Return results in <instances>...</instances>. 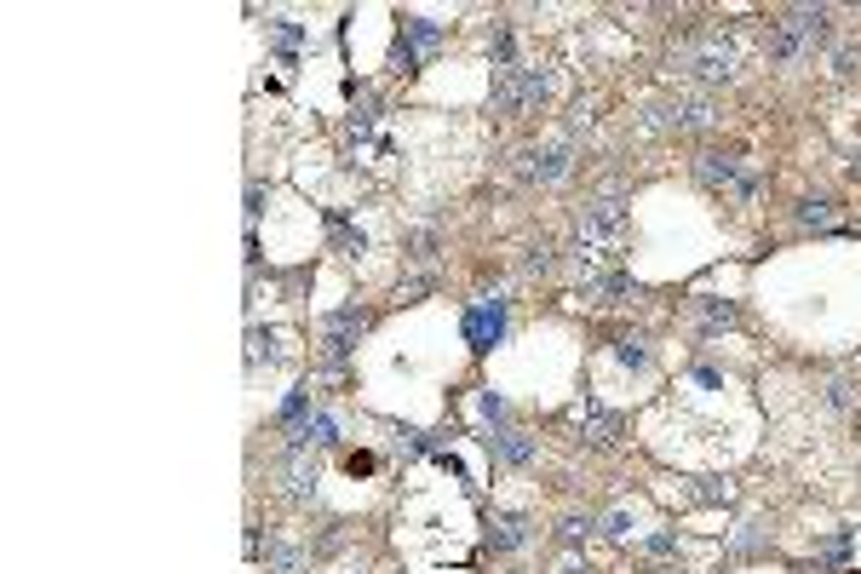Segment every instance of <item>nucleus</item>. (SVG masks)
<instances>
[{
  "instance_id": "13",
  "label": "nucleus",
  "mask_w": 861,
  "mask_h": 574,
  "mask_svg": "<svg viewBox=\"0 0 861 574\" xmlns=\"http://www.w3.org/2000/svg\"><path fill=\"white\" fill-rule=\"evenodd\" d=\"M494 448H500V454L512 460V465H523L528 454H535V448H528V437H523V431H500V437H494Z\"/></svg>"
},
{
  "instance_id": "8",
  "label": "nucleus",
  "mask_w": 861,
  "mask_h": 574,
  "mask_svg": "<svg viewBox=\"0 0 861 574\" xmlns=\"http://www.w3.org/2000/svg\"><path fill=\"white\" fill-rule=\"evenodd\" d=\"M500 334H505V305H500V299H483V305L466 311V339L471 345H483V351H489Z\"/></svg>"
},
{
  "instance_id": "5",
  "label": "nucleus",
  "mask_w": 861,
  "mask_h": 574,
  "mask_svg": "<svg viewBox=\"0 0 861 574\" xmlns=\"http://www.w3.org/2000/svg\"><path fill=\"white\" fill-rule=\"evenodd\" d=\"M701 179L713 184L718 195H729V202H752V195H758L752 172H747L736 156H701Z\"/></svg>"
},
{
  "instance_id": "1",
  "label": "nucleus",
  "mask_w": 861,
  "mask_h": 574,
  "mask_svg": "<svg viewBox=\"0 0 861 574\" xmlns=\"http://www.w3.org/2000/svg\"><path fill=\"white\" fill-rule=\"evenodd\" d=\"M832 41V18L816 12V7H798V12H781L770 23V35H764V53L775 69H798L821 53V46Z\"/></svg>"
},
{
  "instance_id": "16",
  "label": "nucleus",
  "mask_w": 861,
  "mask_h": 574,
  "mask_svg": "<svg viewBox=\"0 0 861 574\" xmlns=\"http://www.w3.org/2000/svg\"><path fill=\"white\" fill-rule=\"evenodd\" d=\"M701 316L713 322V328H729V322H736V311H729V305H701Z\"/></svg>"
},
{
  "instance_id": "10",
  "label": "nucleus",
  "mask_w": 861,
  "mask_h": 574,
  "mask_svg": "<svg viewBox=\"0 0 861 574\" xmlns=\"http://www.w3.org/2000/svg\"><path fill=\"white\" fill-rule=\"evenodd\" d=\"M586 293L597 299V305H620V299L631 293V277H626V270H610V277H597V282H586Z\"/></svg>"
},
{
  "instance_id": "17",
  "label": "nucleus",
  "mask_w": 861,
  "mask_h": 574,
  "mask_svg": "<svg viewBox=\"0 0 861 574\" xmlns=\"http://www.w3.org/2000/svg\"><path fill=\"white\" fill-rule=\"evenodd\" d=\"M276 574H299V552H288V545H276Z\"/></svg>"
},
{
  "instance_id": "3",
  "label": "nucleus",
  "mask_w": 861,
  "mask_h": 574,
  "mask_svg": "<svg viewBox=\"0 0 861 574\" xmlns=\"http://www.w3.org/2000/svg\"><path fill=\"white\" fill-rule=\"evenodd\" d=\"M678 69L695 75V81H736L741 75V41L724 35V30H706V35L678 46Z\"/></svg>"
},
{
  "instance_id": "14",
  "label": "nucleus",
  "mask_w": 861,
  "mask_h": 574,
  "mask_svg": "<svg viewBox=\"0 0 861 574\" xmlns=\"http://www.w3.org/2000/svg\"><path fill=\"white\" fill-rule=\"evenodd\" d=\"M798 218L809 224V230H827V224H832V202H804Z\"/></svg>"
},
{
  "instance_id": "18",
  "label": "nucleus",
  "mask_w": 861,
  "mask_h": 574,
  "mask_svg": "<svg viewBox=\"0 0 861 574\" xmlns=\"http://www.w3.org/2000/svg\"><path fill=\"white\" fill-rule=\"evenodd\" d=\"M631 522H638V511H626V506H620V511L610 517V534H631Z\"/></svg>"
},
{
  "instance_id": "20",
  "label": "nucleus",
  "mask_w": 861,
  "mask_h": 574,
  "mask_svg": "<svg viewBox=\"0 0 861 574\" xmlns=\"http://www.w3.org/2000/svg\"><path fill=\"white\" fill-rule=\"evenodd\" d=\"M557 574H586V569H574V563H563V569H557Z\"/></svg>"
},
{
  "instance_id": "7",
  "label": "nucleus",
  "mask_w": 861,
  "mask_h": 574,
  "mask_svg": "<svg viewBox=\"0 0 861 574\" xmlns=\"http://www.w3.org/2000/svg\"><path fill=\"white\" fill-rule=\"evenodd\" d=\"M443 46V30L431 18H402V41H396V69H414L425 53Z\"/></svg>"
},
{
  "instance_id": "11",
  "label": "nucleus",
  "mask_w": 861,
  "mask_h": 574,
  "mask_svg": "<svg viewBox=\"0 0 861 574\" xmlns=\"http://www.w3.org/2000/svg\"><path fill=\"white\" fill-rule=\"evenodd\" d=\"M288 483L305 494L311 483H316V460H311V448H299V454H288Z\"/></svg>"
},
{
  "instance_id": "15",
  "label": "nucleus",
  "mask_w": 861,
  "mask_h": 574,
  "mask_svg": "<svg viewBox=\"0 0 861 574\" xmlns=\"http://www.w3.org/2000/svg\"><path fill=\"white\" fill-rule=\"evenodd\" d=\"M494 545H523V522H517V517L494 522Z\"/></svg>"
},
{
  "instance_id": "12",
  "label": "nucleus",
  "mask_w": 861,
  "mask_h": 574,
  "mask_svg": "<svg viewBox=\"0 0 861 574\" xmlns=\"http://www.w3.org/2000/svg\"><path fill=\"white\" fill-rule=\"evenodd\" d=\"M580 426L592 431V442H610V437H615V414H603V408L586 403V408H580Z\"/></svg>"
},
{
  "instance_id": "6",
  "label": "nucleus",
  "mask_w": 861,
  "mask_h": 574,
  "mask_svg": "<svg viewBox=\"0 0 861 574\" xmlns=\"http://www.w3.org/2000/svg\"><path fill=\"white\" fill-rule=\"evenodd\" d=\"M517 179L528 184H557V179H569V144H535V149H523L517 156Z\"/></svg>"
},
{
  "instance_id": "19",
  "label": "nucleus",
  "mask_w": 861,
  "mask_h": 574,
  "mask_svg": "<svg viewBox=\"0 0 861 574\" xmlns=\"http://www.w3.org/2000/svg\"><path fill=\"white\" fill-rule=\"evenodd\" d=\"M644 552H649V558H667V552H672V534H655V540L644 545Z\"/></svg>"
},
{
  "instance_id": "9",
  "label": "nucleus",
  "mask_w": 861,
  "mask_h": 574,
  "mask_svg": "<svg viewBox=\"0 0 861 574\" xmlns=\"http://www.w3.org/2000/svg\"><path fill=\"white\" fill-rule=\"evenodd\" d=\"M362 328H368V316H362V311H339L334 322H327V357L339 362V357L350 351V339H357Z\"/></svg>"
},
{
  "instance_id": "4",
  "label": "nucleus",
  "mask_w": 861,
  "mask_h": 574,
  "mask_svg": "<svg viewBox=\"0 0 861 574\" xmlns=\"http://www.w3.org/2000/svg\"><path fill=\"white\" fill-rule=\"evenodd\" d=\"M644 115H649V127H655V133H701V127H713V104H706L701 92H667V98H649Z\"/></svg>"
},
{
  "instance_id": "2",
  "label": "nucleus",
  "mask_w": 861,
  "mask_h": 574,
  "mask_svg": "<svg viewBox=\"0 0 861 574\" xmlns=\"http://www.w3.org/2000/svg\"><path fill=\"white\" fill-rule=\"evenodd\" d=\"M551 92H557V69L523 58V64H512V69H494L489 104H494V115H523V110L551 104Z\"/></svg>"
}]
</instances>
